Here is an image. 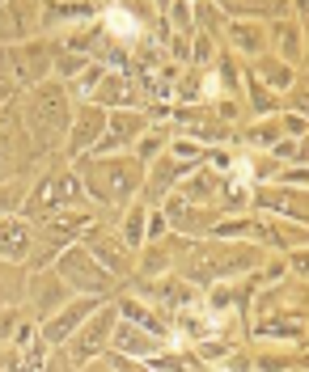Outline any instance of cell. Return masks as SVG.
Returning a JSON list of instances; mask_svg holds the SVG:
<instances>
[{
	"mask_svg": "<svg viewBox=\"0 0 309 372\" xmlns=\"http://www.w3.org/2000/svg\"><path fill=\"white\" fill-rule=\"evenodd\" d=\"M17 241H22V229H5V225H0V250H9V258L17 254Z\"/></svg>",
	"mask_w": 309,
	"mask_h": 372,
	"instance_id": "6da1fadb",
	"label": "cell"
}]
</instances>
